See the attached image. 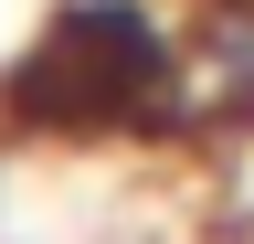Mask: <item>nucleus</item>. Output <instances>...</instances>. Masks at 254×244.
Segmentation results:
<instances>
[{
	"instance_id": "1",
	"label": "nucleus",
	"mask_w": 254,
	"mask_h": 244,
	"mask_svg": "<svg viewBox=\"0 0 254 244\" xmlns=\"http://www.w3.org/2000/svg\"><path fill=\"white\" fill-rule=\"evenodd\" d=\"M0 128L53 149H138L201 128L190 21L170 0H53L21 64L0 75Z\"/></svg>"
},
{
	"instance_id": "2",
	"label": "nucleus",
	"mask_w": 254,
	"mask_h": 244,
	"mask_svg": "<svg viewBox=\"0 0 254 244\" xmlns=\"http://www.w3.org/2000/svg\"><path fill=\"white\" fill-rule=\"evenodd\" d=\"M190 85L201 128H254V0H190Z\"/></svg>"
}]
</instances>
